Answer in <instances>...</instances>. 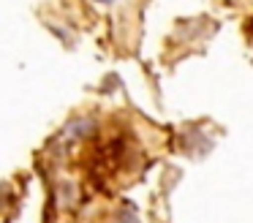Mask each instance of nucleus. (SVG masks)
Listing matches in <instances>:
<instances>
[{
    "mask_svg": "<svg viewBox=\"0 0 253 223\" xmlns=\"http://www.w3.org/2000/svg\"><path fill=\"white\" fill-rule=\"evenodd\" d=\"M248 30H251V33H253V19H251V25H248Z\"/></svg>",
    "mask_w": 253,
    "mask_h": 223,
    "instance_id": "nucleus-1",
    "label": "nucleus"
}]
</instances>
